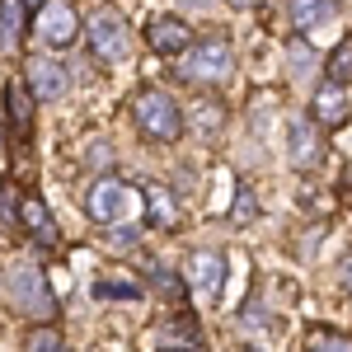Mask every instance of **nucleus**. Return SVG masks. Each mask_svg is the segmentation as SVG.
Listing matches in <instances>:
<instances>
[{
  "mask_svg": "<svg viewBox=\"0 0 352 352\" xmlns=\"http://www.w3.org/2000/svg\"><path fill=\"white\" fill-rule=\"evenodd\" d=\"M19 5H24V14H38V10H43L47 0H19Z\"/></svg>",
  "mask_w": 352,
  "mask_h": 352,
  "instance_id": "28",
  "label": "nucleus"
},
{
  "mask_svg": "<svg viewBox=\"0 0 352 352\" xmlns=\"http://www.w3.org/2000/svg\"><path fill=\"white\" fill-rule=\"evenodd\" d=\"M5 99H10V118H14V127L28 132V127H33V94H28V85L24 80H10Z\"/></svg>",
  "mask_w": 352,
  "mask_h": 352,
  "instance_id": "15",
  "label": "nucleus"
},
{
  "mask_svg": "<svg viewBox=\"0 0 352 352\" xmlns=\"http://www.w3.org/2000/svg\"><path fill=\"white\" fill-rule=\"evenodd\" d=\"M329 80H338V85L352 80V43H338L333 47V56H329Z\"/></svg>",
  "mask_w": 352,
  "mask_h": 352,
  "instance_id": "19",
  "label": "nucleus"
},
{
  "mask_svg": "<svg viewBox=\"0 0 352 352\" xmlns=\"http://www.w3.org/2000/svg\"><path fill=\"white\" fill-rule=\"evenodd\" d=\"M24 85H28V94H33L38 104H52V99H61V94H66L71 76H66V66H61V61L33 56V61H28V76H24Z\"/></svg>",
  "mask_w": 352,
  "mask_h": 352,
  "instance_id": "8",
  "label": "nucleus"
},
{
  "mask_svg": "<svg viewBox=\"0 0 352 352\" xmlns=\"http://www.w3.org/2000/svg\"><path fill=\"white\" fill-rule=\"evenodd\" d=\"M127 202H132V188L122 179H99L89 188V197H85V212H89L94 226H118L127 217Z\"/></svg>",
  "mask_w": 352,
  "mask_h": 352,
  "instance_id": "5",
  "label": "nucleus"
},
{
  "mask_svg": "<svg viewBox=\"0 0 352 352\" xmlns=\"http://www.w3.org/2000/svg\"><path fill=\"white\" fill-rule=\"evenodd\" d=\"M24 348H28V352H71V348H66V338H61V333H56L52 324L33 329V333L24 338Z\"/></svg>",
  "mask_w": 352,
  "mask_h": 352,
  "instance_id": "18",
  "label": "nucleus"
},
{
  "mask_svg": "<svg viewBox=\"0 0 352 352\" xmlns=\"http://www.w3.org/2000/svg\"><path fill=\"white\" fill-rule=\"evenodd\" d=\"M132 118H136V127H141V136H151V141H164V146H169V141L184 136V113H179V104H174L164 89L136 94Z\"/></svg>",
  "mask_w": 352,
  "mask_h": 352,
  "instance_id": "3",
  "label": "nucleus"
},
{
  "mask_svg": "<svg viewBox=\"0 0 352 352\" xmlns=\"http://www.w3.org/2000/svg\"><path fill=\"white\" fill-rule=\"evenodd\" d=\"M310 109H315V118H320L324 127H333V122H343V118H348V89H343L338 80H324L320 89H315Z\"/></svg>",
  "mask_w": 352,
  "mask_h": 352,
  "instance_id": "12",
  "label": "nucleus"
},
{
  "mask_svg": "<svg viewBox=\"0 0 352 352\" xmlns=\"http://www.w3.org/2000/svg\"><path fill=\"white\" fill-rule=\"evenodd\" d=\"M287 151H292V164H296V169H310V164L320 160L324 141H320V132H315L310 118H292V141H287Z\"/></svg>",
  "mask_w": 352,
  "mask_h": 352,
  "instance_id": "10",
  "label": "nucleus"
},
{
  "mask_svg": "<svg viewBox=\"0 0 352 352\" xmlns=\"http://www.w3.org/2000/svg\"><path fill=\"white\" fill-rule=\"evenodd\" d=\"M19 221L28 226V235H33L38 244H47V249L56 244V221H52V212H47L38 197H24V202H19Z\"/></svg>",
  "mask_w": 352,
  "mask_h": 352,
  "instance_id": "13",
  "label": "nucleus"
},
{
  "mask_svg": "<svg viewBox=\"0 0 352 352\" xmlns=\"http://www.w3.org/2000/svg\"><path fill=\"white\" fill-rule=\"evenodd\" d=\"M249 352H263V348H249Z\"/></svg>",
  "mask_w": 352,
  "mask_h": 352,
  "instance_id": "30",
  "label": "nucleus"
},
{
  "mask_svg": "<svg viewBox=\"0 0 352 352\" xmlns=\"http://www.w3.org/2000/svg\"><path fill=\"white\" fill-rule=\"evenodd\" d=\"M179 5H184V10H212L217 0H179Z\"/></svg>",
  "mask_w": 352,
  "mask_h": 352,
  "instance_id": "27",
  "label": "nucleus"
},
{
  "mask_svg": "<svg viewBox=\"0 0 352 352\" xmlns=\"http://www.w3.org/2000/svg\"><path fill=\"white\" fill-rule=\"evenodd\" d=\"M305 352H352V338H343V333H315L305 343Z\"/></svg>",
  "mask_w": 352,
  "mask_h": 352,
  "instance_id": "20",
  "label": "nucleus"
},
{
  "mask_svg": "<svg viewBox=\"0 0 352 352\" xmlns=\"http://www.w3.org/2000/svg\"><path fill=\"white\" fill-rule=\"evenodd\" d=\"M38 33L47 47H71L76 33H80V19H76V5L71 0H47L38 10Z\"/></svg>",
  "mask_w": 352,
  "mask_h": 352,
  "instance_id": "7",
  "label": "nucleus"
},
{
  "mask_svg": "<svg viewBox=\"0 0 352 352\" xmlns=\"http://www.w3.org/2000/svg\"><path fill=\"white\" fill-rule=\"evenodd\" d=\"M14 221H19V202H14L10 184H0V226H14Z\"/></svg>",
  "mask_w": 352,
  "mask_h": 352,
  "instance_id": "23",
  "label": "nucleus"
},
{
  "mask_svg": "<svg viewBox=\"0 0 352 352\" xmlns=\"http://www.w3.org/2000/svg\"><path fill=\"white\" fill-rule=\"evenodd\" d=\"M230 5H235V10H249V5H254V0H230Z\"/></svg>",
  "mask_w": 352,
  "mask_h": 352,
  "instance_id": "29",
  "label": "nucleus"
},
{
  "mask_svg": "<svg viewBox=\"0 0 352 352\" xmlns=\"http://www.w3.org/2000/svg\"><path fill=\"white\" fill-rule=\"evenodd\" d=\"M184 282H188L192 296L217 300L221 296V282H226V258H221L217 249H192L188 268H184Z\"/></svg>",
  "mask_w": 352,
  "mask_h": 352,
  "instance_id": "6",
  "label": "nucleus"
},
{
  "mask_svg": "<svg viewBox=\"0 0 352 352\" xmlns=\"http://www.w3.org/2000/svg\"><path fill=\"white\" fill-rule=\"evenodd\" d=\"M5 300H10L19 315H28V320H52L56 315V300H52V292H47V277L33 268V263H19V268L5 272Z\"/></svg>",
  "mask_w": 352,
  "mask_h": 352,
  "instance_id": "1",
  "label": "nucleus"
},
{
  "mask_svg": "<svg viewBox=\"0 0 352 352\" xmlns=\"http://www.w3.org/2000/svg\"><path fill=\"white\" fill-rule=\"evenodd\" d=\"M146 43L155 47V52L174 56V52H188L192 47V28L179 19V14H155L151 24H146Z\"/></svg>",
  "mask_w": 352,
  "mask_h": 352,
  "instance_id": "9",
  "label": "nucleus"
},
{
  "mask_svg": "<svg viewBox=\"0 0 352 352\" xmlns=\"http://www.w3.org/2000/svg\"><path fill=\"white\" fill-rule=\"evenodd\" d=\"M315 61H320V52L315 47H305V43H292V76H305V71H315Z\"/></svg>",
  "mask_w": 352,
  "mask_h": 352,
  "instance_id": "21",
  "label": "nucleus"
},
{
  "mask_svg": "<svg viewBox=\"0 0 352 352\" xmlns=\"http://www.w3.org/2000/svg\"><path fill=\"white\" fill-rule=\"evenodd\" d=\"M146 207H151V221H155V226H164V230L179 221V217H174V197H169L164 188H146Z\"/></svg>",
  "mask_w": 352,
  "mask_h": 352,
  "instance_id": "16",
  "label": "nucleus"
},
{
  "mask_svg": "<svg viewBox=\"0 0 352 352\" xmlns=\"http://www.w3.org/2000/svg\"><path fill=\"white\" fill-rule=\"evenodd\" d=\"M19 43H24V5L0 0V52H19Z\"/></svg>",
  "mask_w": 352,
  "mask_h": 352,
  "instance_id": "14",
  "label": "nucleus"
},
{
  "mask_svg": "<svg viewBox=\"0 0 352 352\" xmlns=\"http://www.w3.org/2000/svg\"><path fill=\"white\" fill-rule=\"evenodd\" d=\"M109 244H113V249H122V244H136V230H132V226H122V230H113V235H109Z\"/></svg>",
  "mask_w": 352,
  "mask_h": 352,
  "instance_id": "25",
  "label": "nucleus"
},
{
  "mask_svg": "<svg viewBox=\"0 0 352 352\" xmlns=\"http://www.w3.org/2000/svg\"><path fill=\"white\" fill-rule=\"evenodd\" d=\"M287 10H292L296 33H315V28H324V24L338 19V0H292Z\"/></svg>",
  "mask_w": 352,
  "mask_h": 352,
  "instance_id": "11",
  "label": "nucleus"
},
{
  "mask_svg": "<svg viewBox=\"0 0 352 352\" xmlns=\"http://www.w3.org/2000/svg\"><path fill=\"white\" fill-rule=\"evenodd\" d=\"M254 217H258V197H254V188H249V184H235V202H230V221H240V226H249Z\"/></svg>",
  "mask_w": 352,
  "mask_h": 352,
  "instance_id": "17",
  "label": "nucleus"
},
{
  "mask_svg": "<svg viewBox=\"0 0 352 352\" xmlns=\"http://www.w3.org/2000/svg\"><path fill=\"white\" fill-rule=\"evenodd\" d=\"M85 43H89V52L99 56V61H127V47H132V33H127V19L109 10V5H94L89 14H85Z\"/></svg>",
  "mask_w": 352,
  "mask_h": 352,
  "instance_id": "2",
  "label": "nucleus"
},
{
  "mask_svg": "<svg viewBox=\"0 0 352 352\" xmlns=\"http://www.w3.org/2000/svg\"><path fill=\"white\" fill-rule=\"evenodd\" d=\"M184 76L192 85H221L235 76V47L226 38H212V43H197L188 47V61H184Z\"/></svg>",
  "mask_w": 352,
  "mask_h": 352,
  "instance_id": "4",
  "label": "nucleus"
},
{
  "mask_svg": "<svg viewBox=\"0 0 352 352\" xmlns=\"http://www.w3.org/2000/svg\"><path fill=\"white\" fill-rule=\"evenodd\" d=\"M155 287H160L164 296H179V292H184V287H179V277H174V272H164V268H155Z\"/></svg>",
  "mask_w": 352,
  "mask_h": 352,
  "instance_id": "24",
  "label": "nucleus"
},
{
  "mask_svg": "<svg viewBox=\"0 0 352 352\" xmlns=\"http://www.w3.org/2000/svg\"><path fill=\"white\" fill-rule=\"evenodd\" d=\"M338 282H343V292H352V258L343 263V272H338Z\"/></svg>",
  "mask_w": 352,
  "mask_h": 352,
  "instance_id": "26",
  "label": "nucleus"
},
{
  "mask_svg": "<svg viewBox=\"0 0 352 352\" xmlns=\"http://www.w3.org/2000/svg\"><path fill=\"white\" fill-rule=\"evenodd\" d=\"M94 296H104V300H136L141 296V287H132V282H99V287H94Z\"/></svg>",
  "mask_w": 352,
  "mask_h": 352,
  "instance_id": "22",
  "label": "nucleus"
}]
</instances>
